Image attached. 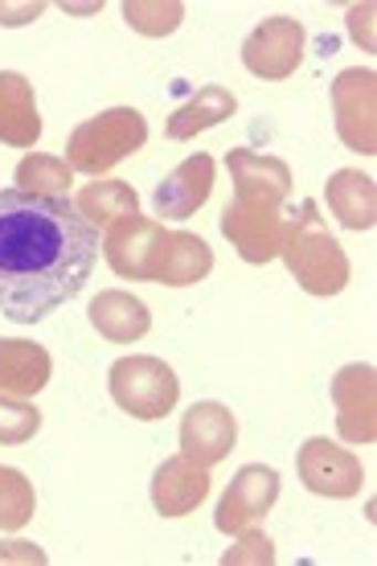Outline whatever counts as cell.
I'll return each instance as SVG.
<instances>
[{
    "instance_id": "cell-5",
    "label": "cell",
    "mask_w": 377,
    "mask_h": 566,
    "mask_svg": "<svg viewBox=\"0 0 377 566\" xmlns=\"http://www.w3.org/2000/svg\"><path fill=\"white\" fill-rule=\"evenodd\" d=\"M328 95H333V119L341 144L349 153L377 156V74L365 66L341 71Z\"/></svg>"
},
{
    "instance_id": "cell-27",
    "label": "cell",
    "mask_w": 377,
    "mask_h": 566,
    "mask_svg": "<svg viewBox=\"0 0 377 566\" xmlns=\"http://www.w3.org/2000/svg\"><path fill=\"white\" fill-rule=\"evenodd\" d=\"M226 566H271L275 563V546H271V538H266L263 530H238V546H230V551L222 554Z\"/></svg>"
},
{
    "instance_id": "cell-16",
    "label": "cell",
    "mask_w": 377,
    "mask_h": 566,
    "mask_svg": "<svg viewBox=\"0 0 377 566\" xmlns=\"http://www.w3.org/2000/svg\"><path fill=\"white\" fill-rule=\"evenodd\" d=\"M210 496V468H197L185 455H168L153 476V505L160 517H185Z\"/></svg>"
},
{
    "instance_id": "cell-11",
    "label": "cell",
    "mask_w": 377,
    "mask_h": 566,
    "mask_svg": "<svg viewBox=\"0 0 377 566\" xmlns=\"http://www.w3.org/2000/svg\"><path fill=\"white\" fill-rule=\"evenodd\" d=\"M238 443V419L226 402H193L181 419V455L193 460L197 468L222 464Z\"/></svg>"
},
{
    "instance_id": "cell-4",
    "label": "cell",
    "mask_w": 377,
    "mask_h": 566,
    "mask_svg": "<svg viewBox=\"0 0 377 566\" xmlns=\"http://www.w3.org/2000/svg\"><path fill=\"white\" fill-rule=\"evenodd\" d=\"M107 386H112L115 407L127 411L132 419H140V423L165 419L177 407V398H181V382H177L172 366L144 354L119 357L112 374H107Z\"/></svg>"
},
{
    "instance_id": "cell-23",
    "label": "cell",
    "mask_w": 377,
    "mask_h": 566,
    "mask_svg": "<svg viewBox=\"0 0 377 566\" xmlns=\"http://www.w3.org/2000/svg\"><path fill=\"white\" fill-rule=\"evenodd\" d=\"M74 185V169L66 165V156H45L29 153L13 169V189L38 193V198H66Z\"/></svg>"
},
{
    "instance_id": "cell-14",
    "label": "cell",
    "mask_w": 377,
    "mask_h": 566,
    "mask_svg": "<svg viewBox=\"0 0 377 566\" xmlns=\"http://www.w3.org/2000/svg\"><path fill=\"white\" fill-rule=\"evenodd\" d=\"M226 169L234 181V198L242 201H266V206H283L292 193V169L287 160L266 153H251V148H234L226 156Z\"/></svg>"
},
{
    "instance_id": "cell-20",
    "label": "cell",
    "mask_w": 377,
    "mask_h": 566,
    "mask_svg": "<svg viewBox=\"0 0 377 566\" xmlns=\"http://www.w3.org/2000/svg\"><path fill=\"white\" fill-rule=\"evenodd\" d=\"M328 210L345 230H374L377 222V189L374 177H365L362 169H341L324 185Z\"/></svg>"
},
{
    "instance_id": "cell-30",
    "label": "cell",
    "mask_w": 377,
    "mask_h": 566,
    "mask_svg": "<svg viewBox=\"0 0 377 566\" xmlns=\"http://www.w3.org/2000/svg\"><path fill=\"white\" fill-rule=\"evenodd\" d=\"M45 4H0V25H29L33 17H42Z\"/></svg>"
},
{
    "instance_id": "cell-24",
    "label": "cell",
    "mask_w": 377,
    "mask_h": 566,
    "mask_svg": "<svg viewBox=\"0 0 377 566\" xmlns=\"http://www.w3.org/2000/svg\"><path fill=\"white\" fill-rule=\"evenodd\" d=\"M38 513V493L25 481V472L0 468V530H21Z\"/></svg>"
},
{
    "instance_id": "cell-17",
    "label": "cell",
    "mask_w": 377,
    "mask_h": 566,
    "mask_svg": "<svg viewBox=\"0 0 377 566\" xmlns=\"http://www.w3.org/2000/svg\"><path fill=\"white\" fill-rule=\"evenodd\" d=\"M50 374H54V357L45 345L0 337V395L33 398L50 386Z\"/></svg>"
},
{
    "instance_id": "cell-7",
    "label": "cell",
    "mask_w": 377,
    "mask_h": 566,
    "mask_svg": "<svg viewBox=\"0 0 377 566\" xmlns=\"http://www.w3.org/2000/svg\"><path fill=\"white\" fill-rule=\"evenodd\" d=\"M304 42L307 33L300 21H292V17H271V21H263L259 29L247 33V42H242V66L254 78L283 83L304 62Z\"/></svg>"
},
{
    "instance_id": "cell-18",
    "label": "cell",
    "mask_w": 377,
    "mask_h": 566,
    "mask_svg": "<svg viewBox=\"0 0 377 566\" xmlns=\"http://www.w3.org/2000/svg\"><path fill=\"white\" fill-rule=\"evenodd\" d=\"M42 136V115L33 99V83L17 71H0V144L33 148Z\"/></svg>"
},
{
    "instance_id": "cell-13",
    "label": "cell",
    "mask_w": 377,
    "mask_h": 566,
    "mask_svg": "<svg viewBox=\"0 0 377 566\" xmlns=\"http://www.w3.org/2000/svg\"><path fill=\"white\" fill-rule=\"evenodd\" d=\"M213 271V251L206 239H197L189 230H165L160 242H156L153 268H148V280L165 283V287H189V283H201Z\"/></svg>"
},
{
    "instance_id": "cell-26",
    "label": "cell",
    "mask_w": 377,
    "mask_h": 566,
    "mask_svg": "<svg viewBox=\"0 0 377 566\" xmlns=\"http://www.w3.org/2000/svg\"><path fill=\"white\" fill-rule=\"evenodd\" d=\"M38 427H42V411L25 402V398H13V395H0V443H29V439L38 436Z\"/></svg>"
},
{
    "instance_id": "cell-29",
    "label": "cell",
    "mask_w": 377,
    "mask_h": 566,
    "mask_svg": "<svg viewBox=\"0 0 377 566\" xmlns=\"http://www.w3.org/2000/svg\"><path fill=\"white\" fill-rule=\"evenodd\" d=\"M0 563H45V554L33 546V542H4L0 546Z\"/></svg>"
},
{
    "instance_id": "cell-3",
    "label": "cell",
    "mask_w": 377,
    "mask_h": 566,
    "mask_svg": "<svg viewBox=\"0 0 377 566\" xmlns=\"http://www.w3.org/2000/svg\"><path fill=\"white\" fill-rule=\"evenodd\" d=\"M148 144V119L136 107H112L98 112L95 119H83L66 140V165L74 172L98 177V172L115 169L119 160L140 153Z\"/></svg>"
},
{
    "instance_id": "cell-1",
    "label": "cell",
    "mask_w": 377,
    "mask_h": 566,
    "mask_svg": "<svg viewBox=\"0 0 377 566\" xmlns=\"http://www.w3.org/2000/svg\"><path fill=\"white\" fill-rule=\"evenodd\" d=\"M98 230L71 198L0 189V316L38 325L86 287Z\"/></svg>"
},
{
    "instance_id": "cell-19",
    "label": "cell",
    "mask_w": 377,
    "mask_h": 566,
    "mask_svg": "<svg viewBox=\"0 0 377 566\" xmlns=\"http://www.w3.org/2000/svg\"><path fill=\"white\" fill-rule=\"evenodd\" d=\"M91 325L98 337L115 340V345H132V340L153 333V312L132 292H98L91 300Z\"/></svg>"
},
{
    "instance_id": "cell-28",
    "label": "cell",
    "mask_w": 377,
    "mask_h": 566,
    "mask_svg": "<svg viewBox=\"0 0 377 566\" xmlns=\"http://www.w3.org/2000/svg\"><path fill=\"white\" fill-rule=\"evenodd\" d=\"M374 4H353L349 9V38L365 50H374Z\"/></svg>"
},
{
    "instance_id": "cell-22",
    "label": "cell",
    "mask_w": 377,
    "mask_h": 566,
    "mask_svg": "<svg viewBox=\"0 0 377 566\" xmlns=\"http://www.w3.org/2000/svg\"><path fill=\"white\" fill-rule=\"evenodd\" d=\"M74 210L83 213L91 227H115L132 213H140V198L127 181H91L74 193Z\"/></svg>"
},
{
    "instance_id": "cell-2",
    "label": "cell",
    "mask_w": 377,
    "mask_h": 566,
    "mask_svg": "<svg viewBox=\"0 0 377 566\" xmlns=\"http://www.w3.org/2000/svg\"><path fill=\"white\" fill-rule=\"evenodd\" d=\"M280 255L307 296H336L349 283V255L328 234L316 201H300L295 218L283 230Z\"/></svg>"
},
{
    "instance_id": "cell-9",
    "label": "cell",
    "mask_w": 377,
    "mask_h": 566,
    "mask_svg": "<svg viewBox=\"0 0 377 566\" xmlns=\"http://www.w3.org/2000/svg\"><path fill=\"white\" fill-rule=\"evenodd\" d=\"M336 431L345 443H374L377 439V374L365 361L341 366L333 378Z\"/></svg>"
},
{
    "instance_id": "cell-12",
    "label": "cell",
    "mask_w": 377,
    "mask_h": 566,
    "mask_svg": "<svg viewBox=\"0 0 377 566\" xmlns=\"http://www.w3.org/2000/svg\"><path fill=\"white\" fill-rule=\"evenodd\" d=\"M160 234H165V227L153 222V218H140V213H132L124 222L107 227V234H103V259H107V268L119 280H148Z\"/></svg>"
},
{
    "instance_id": "cell-6",
    "label": "cell",
    "mask_w": 377,
    "mask_h": 566,
    "mask_svg": "<svg viewBox=\"0 0 377 566\" xmlns=\"http://www.w3.org/2000/svg\"><path fill=\"white\" fill-rule=\"evenodd\" d=\"M283 230H287V218H283V206H266V201H242L234 198L222 210V234L226 242L234 247L238 255L263 268L280 255L283 247Z\"/></svg>"
},
{
    "instance_id": "cell-21",
    "label": "cell",
    "mask_w": 377,
    "mask_h": 566,
    "mask_svg": "<svg viewBox=\"0 0 377 566\" xmlns=\"http://www.w3.org/2000/svg\"><path fill=\"white\" fill-rule=\"evenodd\" d=\"M234 112H238V99L226 91V86H201L185 107H177V112L168 115L165 132H168V140H189V136H197V132L218 128V124L230 119Z\"/></svg>"
},
{
    "instance_id": "cell-25",
    "label": "cell",
    "mask_w": 377,
    "mask_h": 566,
    "mask_svg": "<svg viewBox=\"0 0 377 566\" xmlns=\"http://www.w3.org/2000/svg\"><path fill=\"white\" fill-rule=\"evenodd\" d=\"M124 21L144 38H165L185 21V4H177V0H127Z\"/></svg>"
},
{
    "instance_id": "cell-8",
    "label": "cell",
    "mask_w": 377,
    "mask_h": 566,
    "mask_svg": "<svg viewBox=\"0 0 377 566\" xmlns=\"http://www.w3.org/2000/svg\"><path fill=\"white\" fill-rule=\"evenodd\" d=\"M295 468H300V481H304L307 493L333 496V501H349V496L362 493L365 484L362 460L349 448H336V443H328L321 436L307 439L304 448H300Z\"/></svg>"
},
{
    "instance_id": "cell-15",
    "label": "cell",
    "mask_w": 377,
    "mask_h": 566,
    "mask_svg": "<svg viewBox=\"0 0 377 566\" xmlns=\"http://www.w3.org/2000/svg\"><path fill=\"white\" fill-rule=\"evenodd\" d=\"M213 156L206 153H193L189 160H181L177 169L168 172L165 181L156 185V218H193L213 193Z\"/></svg>"
},
{
    "instance_id": "cell-10",
    "label": "cell",
    "mask_w": 377,
    "mask_h": 566,
    "mask_svg": "<svg viewBox=\"0 0 377 566\" xmlns=\"http://www.w3.org/2000/svg\"><path fill=\"white\" fill-rule=\"evenodd\" d=\"M280 501V472L266 464H247L238 468V476L230 481V489L218 501V513H213V525L222 534H238L247 525L263 522L266 513L275 510Z\"/></svg>"
}]
</instances>
